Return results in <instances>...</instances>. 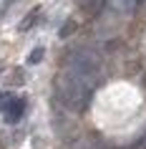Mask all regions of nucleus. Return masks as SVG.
Masks as SVG:
<instances>
[{
	"instance_id": "f257e3e1",
	"label": "nucleus",
	"mask_w": 146,
	"mask_h": 149,
	"mask_svg": "<svg viewBox=\"0 0 146 149\" xmlns=\"http://www.w3.org/2000/svg\"><path fill=\"white\" fill-rule=\"evenodd\" d=\"M103 61L93 48H78L68 56L58 81V99L71 111H86L101 81Z\"/></svg>"
},
{
	"instance_id": "f03ea898",
	"label": "nucleus",
	"mask_w": 146,
	"mask_h": 149,
	"mask_svg": "<svg viewBox=\"0 0 146 149\" xmlns=\"http://www.w3.org/2000/svg\"><path fill=\"white\" fill-rule=\"evenodd\" d=\"M23 114H25V99H20V96H15L13 94V99H10V104H8V109L3 111V116H5V121H20L23 119Z\"/></svg>"
},
{
	"instance_id": "7ed1b4c3",
	"label": "nucleus",
	"mask_w": 146,
	"mask_h": 149,
	"mask_svg": "<svg viewBox=\"0 0 146 149\" xmlns=\"http://www.w3.org/2000/svg\"><path fill=\"white\" fill-rule=\"evenodd\" d=\"M81 3V10H83L88 18H96L103 13V8L108 5V0H78Z\"/></svg>"
},
{
	"instance_id": "20e7f679",
	"label": "nucleus",
	"mask_w": 146,
	"mask_h": 149,
	"mask_svg": "<svg viewBox=\"0 0 146 149\" xmlns=\"http://www.w3.org/2000/svg\"><path fill=\"white\" fill-rule=\"evenodd\" d=\"M108 3H111V8L118 15H131L136 10V5H138V0H108Z\"/></svg>"
},
{
	"instance_id": "39448f33",
	"label": "nucleus",
	"mask_w": 146,
	"mask_h": 149,
	"mask_svg": "<svg viewBox=\"0 0 146 149\" xmlns=\"http://www.w3.org/2000/svg\"><path fill=\"white\" fill-rule=\"evenodd\" d=\"M35 18H38V8H35V10H30V13H28V15L23 18V23H20V31H28V28H30V23L35 20Z\"/></svg>"
},
{
	"instance_id": "423d86ee",
	"label": "nucleus",
	"mask_w": 146,
	"mask_h": 149,
	"mask_svg": "<svg viewBox=\"0 0 146 149\" xmlns=\"http://www.w3.org/2000/svg\"><path fill=\"white\" fill-rule=\"evenodd\" d=\"M10 99H13V94H10V91H0V114H3V111L8 109Z\"/></svg>"
},
{
	"instance_id": "0eeeda50",
	"label": "nucleus",
	"mask_w": 146,
	"mask_h": 149,
	"mask_svg": "<svg viewBox=\"0 0 146 149\" xmlns=\"http://www.w3.org/2000/svg\"><path fill=\"white\" fill-rule=\"evenodd\" d=\"M40 58H43V48H35L30 56H28V66H33V63H38Z\"/></svg>"
},
{
	"instance_id": "6e6552de",
	"label": "nucleus",
	"mask_w": 146,
	"mask_h": 149,
	"mask_svg": "<svg viewBox=\"0 0 146 149\" xmlns=\"http://www.w3.org/2000/svg\"><path fill=\"white\" fill-rule=\"evenodd\" d=\"M76 149H106L103 144H98V141H81Z\"/></svg>"
},
{
	"instance_id": "1a4fd4ad",
	"label": "nucleus",
	"mask_w": 146,
	"mask_h": 149,
	"mask_svg": "<svg viewBox=\"0 0 146 149\" xmlns=\"http://www.w3.org/2000/svg\"><path fill=\"white\" fill-rule=\"evenodd\" d=\"M144 149H146V147H144Z\"/></svg>"
}]
</instances>
